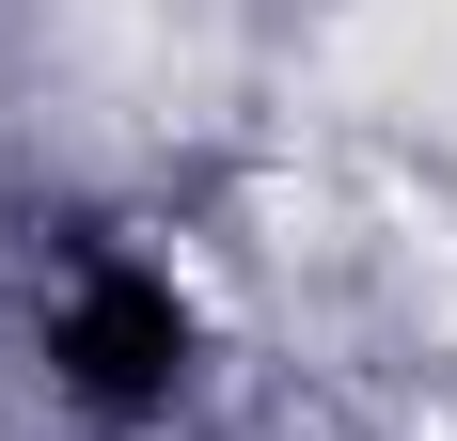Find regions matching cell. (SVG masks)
<instances>
[{
	"instance_id": "cell-1",
	"label": "cell",
	"mask_w": 457,
	"mask_h": 441,
	"mask_svg": "<svg viewBox=\"0 0 457 441\" xmlns=\"http://www.w3.org/2000/svg\"><path fill=\"white\" fill-rule=\"evenodd\" d=\"M47 362H63L79 410H158L174 362H189V300L142 253H79L63 268V315H47Z\"/></svg>"
}]
</instances>
